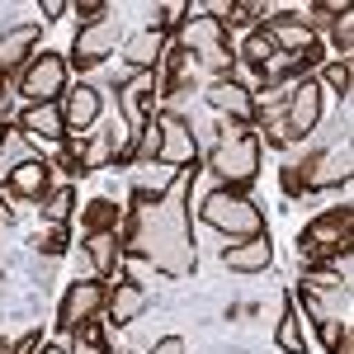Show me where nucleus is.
Here are the masks:
<instances>
[{"label":"nucleus","mask_w":354,"mask_h":354,"mask_svg":"<svg viewBox=\"0 0 354 354\" xmlns=\"http://www.w3.org/2000/svg\"><path fill=\"white\" fill-rule=\"evenodd\" d=\"M236 57H241V62L250 66V71H260V76H265V66H270V62H274L279 53H274V43L265 38V28H255V33L245 38V48H241Z\"/></svg>","instance_id":"c756f323"},{"label":"nucleus","mask_w":354,"mask_h":354,"mask_svg":"<svg viewBox=\"0 0 354 354\" xmlns=\"http://www.w3.org/2000/svg\"><path fill=\"white\" fill-rule=\"evenodd\" d=\"M298 255H302V265H335V270H350L354 208H330V213H322V218H312L298 232Z\"/></svg>","instance_id":"f03ea898"},{"label":"nucleus","mask_w":354,"mask_h":354,"mask_svg":"<svg viewBox=\"0 0 354 354\" xmlns=\"http://www.w3.org/2000/svg\"><path fill=\"white\" fill-rule=\"evenodd\" d=\"M5 345H10V340H5V335H0V354H5Z\"/></svg>","instance_id":"c03bdc74"},{"label":"nucleus","mask_w":354,"mask_h":354,"mask_svg":"<svg viewBox=\"0 0 354 354\" xmlns=\"http://www.w3.org/2000/svg\"><path fill=\"white\" fill-rule=\"evenodd\" d=\"M330 43H335V53H340L335 62H350V53H354V10L330 24Z\"/></svg>","instance_id":"f704fd0d"},{"label":"nucleus","mask_w":354,"mask_h":354,"mask_svg":"<svg viewBox=\"0 0 354 354\" xmlns=\"http://www.w3.org/2000/svg\"><path fill=\"white\" fill-rule=\"evenodd\" d=\"M5 222H15V203H10V194L0 189V227H5Z\"/></svg>","instance_id":"a19ab883"},{"label":"nucleus","mask_w":354,"mask_h":354,"mask_svg":"<svg viewBox=\"0 0 354 354\" xmlns=\"http://www.w3.org/2000/svg\"><path fill=\"white\" fill-rule=\"evenodd\" d=\"M198 180V165L180 170V185L156 203H128L123 218V265H151L165 279H189L198 270V245H194L189 218V189Z\"/></svg>","instance_id":"f257e3e1"},{"label":"nucleus","mask_w":354,"mask_h":354,"mask_svg":"<svg viewBox=\"0 0 354 354\" xmlns=\"http://www.w3.org/2000/svg\"><path fill=\"white\" fill-rule=\"evenodd\" d=\"M33 245H38L43 255H66V245H71V227H48L43 236H33Z\"/></svg>","instance_id":"c9c22d12"},{"label":"nucleus","mask_w":354,"mask_h":354,"mask_svg":"<svg viewBox=\"0 0 354 354\" xmlns=\"http://www.w3.org/2000/svg\"><path fill=\"white\" fill-rule=\"evenodd\" d=\"M62 170H66L71 180L90 175V165H85V142H81V137H66V142H62Z\"/></svg>","instance_id":"72a5a7b5"},{"label":"nucleus","mask_w":354,"mask_h":354,"mask_svg":"<svg viewBox=\"0 0 354 354\" xmlns=\"http://www.w3.org/2000/svg\"><path fill=\"white\" fill-rule=\"evenodd\" d=\"M274 345L283 354H307V335H302L298 298H293V293H283V312H279V326H274Z\"/></svg>","instance_id":"b1692460"},{"label":"nucleus","mask_w":354,"mask_h":354,"mask_svg":"<svg viewBox=\"0 0 354 354\" xmlns=\"http://www.w3.org/2000/svg\"><path fill=\"white\" fill-rule=\"evenodd\" d=\"M265 38L274 43V53H279V57H293V53H302L307 43H317L312 28H302L293 15H274V19H265Z\"/></svg>","instance_id":"5701e85b"},{"label":"nucleus","mask_w":354,"mask_h":354,"mask_svg":"<svg viewBox=\"0 0 354 354\" xmlns=\"http://www.w3.org/2000/svg\"><path fill=\"white\" fill-rule=\"evenodd\" d=\"M38 354H66V340H43V350Z\"/></svg>","instance_id":"79ce46f5"},{"label":"nucleus","mask_w":354,"mask_h":354,"mask_svg":"<svg viewBox=\"0 0 354 354\" xmlns=\"http://www.w3.org/2000/svg\"><path fill=\"white\" fill-rule=\"evenodd\" d=\"M208 165H213V175L222 180V189L245 194L255 185V175H260V137H255V128L250 123H222Z\"/></svg>","instance_id":"7ed1b4c3"},{"label":"nucleus","mask_w":354,"mask_h":354,"mask_svg":"<svg viewBox=\"0 0 354 354\" xmlns=\"http://www.w3.org/2000/svg\"><path fill=\"white\" fill-rule=\"evenodd\" d=\"M15 128H19L28 142H66L62 104H24V113L15 118Z\"/></svg>","instance_id":"dca6fc26"},{"label":"nucleus","mask_w":354,"mask_h":354,"mask_svg":"<svg viewBox=\"0 0 354 354\" xmlns=\"http://www.w3.org/2000/svg\"><path fill=\"white\" fill-rule=\"evenodd\" d=\"M66 15H76L81 24H95V19L113 15V5H104V0H76V5H66Z\"/></svg>","instance_id":"e433bc0d"},{"label":"nucleus","mask_w":354,"mask_h":354,"mask_svg":"<svg viewBox=\"0 0 354 354\" xmlns=\"http://www.w3.org/2000/svg\"><path fill=\"white\" fill-rule=\"evenodd\" d=\"M180 185V170L165 161H137L133 165V194H128V203H156L165 194Z\"/></svg>","instance_id":"2eb2a0df"},{"label":"nucleus","mask_w":354,"mask_h":354,"mask_svg":"<svg viewBox=\"0 0 354 354\" xmlns=\"http://www.w3.org/2000/svg\"><path fill=\"white\" fill-rule=\"evenodd\" d=\"M104 302H109V283L104 279H76L71 288H66V298L57 307V330H81L90 322H100L104 317Z\"/></svg>","instance_id":"9d476101"},{"label":"nucleus","mask_w":354,"mask_h":354,"mask_svg":"<svg viewBox=\"0 0 354 354\" xmlns=\"http://www.w3.org/2000/svg\"><path fill=\"white\" fill-rule=\"evenodd\" d=\"M5 95H10V85H5V76H0V104H5Z\"/></svg>","instance_id":"37998d69"},{"label":"nucleus","mask_w":354,"mask_h":354,"mask_svg":"<svg viewBox=\"0 0 354 354\" xmlns=\"http://www.w3.org/2000/svg\"><path fill=\"white\" fill-rule=\"evenodd\" d=\"M147 354H189V345H185V335H161Z\"/></svg>","instance_id":"58836bf2"},{"label":"nucleus","mask_w":354,"mask_h":354,"mask_svg":"<svg viewBox=\"0 0 354 354\" xmlns=\"http://www.w3.org/2000/svg\"><path fill=\"white\" fill-rule=\"evenodd\" d=\"M354 151L350 142L340 147H326V151H312L302 156L298 165H283V189L288 194H326V189H340L354 180Z\"/></svg>","instance_id":"39448f33"},{"label":"nucleus","mask_w":354,"mask_h":354,"mask_svg":"<svg viewBox=\"0 0 354 354\" xmlns=\"http://www.w3.org/2000/svg\"><path fill=\"white\" fill-rule=\"evenodd\" d=\"M85 255H90V265L95 274L104 279V283H118L123 279V236L118 232H95V236H85Z\"/></svg>","instance_id":"a211bd4d"},{"label":"nucleus","mask_w":354,"mask_h":354,"mask_svg":"<svg viewBox=\"0 0 354 354\" xmlns=\"http://www.w3.org/2000/svg\"><path fill=\"white\" fill-rule=\"evenodd\" d=\"M38 24H15L5 38H0V76H10V71H24L33 53H38Z\"/></svg>","instance_id":"aec40b11"},{"label":"nucleus","mask_w":354,"mask_h":354,"mask_svg":"<svg viewBox=\"0 0 354 354\" xmlns=\"http://www.w3.org/2000/svg\"><path fill=\"white\" fill-rule=\"evenodd\" d=\"M28 156H38V151H33V142H28L19 128H0V189H5L10 170H15V165H24Z\"/></svg>","instance_id":"a878e982"},{"label":"nucleus","mask_w":354,"mask_h":354,"mask_svg":"<svg viewBox=\"0 0 354 354\" xmlns=\"http://www.w3.org/2000/svg\"><path fill=\"white\" fill-rule=\"evenodd\" d=\"M118 43H123V28H118V19H113V15L95 19V24H81V28H76V38H71L66 66L90 71V66H100V62H104V57H109Z\"/></svg>","instance_id":"9b49d317"},{"label":"nucleus","mask_w":354,"mask_h":354,"mask_svg":"<svg viewBox=\"0 0 354 354\" xmlns=\"http://www.w3.org/2000/svg\"><path fill=\"white\" fill-rule=\"evenodd\" d=\"M123 218H128V208L123 203H109V198H90L81 208L85 236H95V232H123Z\"/></svg>","instance_id":"393cba45"},{"label":"nucleus","mask_w":354,"mask_h":354,"mask_svg":"<svg viewBox=\"0 0 354 354\" xmlns=\"http://www.w3.org/2000/svg\"><path fill=\"white\" fill-rule=\"evenodd\" d=\"M0 279H5V274H0Z\"/></svg>","instance_id":"a18cd8bd"},{"label":"nucleus","mask_w":354,"mask_h":354,"mask_svg":"<svg viewBox=\"0 0 354 354\" xmlns=\"http://www.w3.org/2000/svg\"><path fill=\"white\" fill-rule=\"evenodd\" d=\"M123 151V128H95V137L85 142V165H113V156Z\"/></svg>","instance_id":"cd10ccee"},{"label":"nucleus","mask_w":354,"mask_h":354,"mask_svg":"<svg viewBox=\"0 0 354 354\" xmlns=\"http://www.w3.org/2000/svg\"><path fill=\"white\" fill-rule=\"evenodd\" d=\"M322 90H335L340 100H350V85H354V71L350 62H322Z\"/></svg>","instance_id":"2f4dec72"},{"label":"nucleus","mask_w":354,"mask_h":354,"mask_svg":"<svg viewBox=\"0 0 354 354\" xmlns=\"http://www.w3.org/2000/svg\"><path fill=\"white\" fill-rule=\"evenodd\" d=\"M147 312V288L137 283V279H118V283H109V302H104V322H113V326H128V322H137Z\"/></svg>","instance_id":"6ab92c4d"},{"label":"nucleus","mask_w":354,"mask_h":354,"mask_svg":"<svg viewBox=\"0 0 354 354\" xmlns=\"http://www.w3.org/2000/svg\"><path fill=\"white\" fill-rule=\"evenodd\" d=\"M48 170H53V165L43 161V156H28L24 165L10 170L5 194H10V198H28V203H43V194L53 189V175H48Z\"/></svg>","instance_id":"f3484780"},{"label":"nucleus","mask_w":354,"mask_h":354,"mask_svg":"<svg viewBox=\"0 0 354 354\" xmlns=\"http://www.w3.org/2000/svg\"><path fill=\"white\" fill-rule=\"evenodd\" d=\"M203 100H208V104H213L227 123H250V128H255V90H245L241 81L218 76V81L203 90Z\"/></svg>","instance_id":"4468645a"},{"label":"nucleus","mask_w":354,"mask_h":354,"mask_svg":"<svg viewBox=\"0 0 354 354\" xmlns=\"http://www.w3.org/2000/svg\"><path fill=\"white\" fill-rule=\"evenodd\" d=\"M38 15H43V19H62V15H66V0H43Z\"/></svg>","instance_id":"ea45409f"},{"label":"nucleus","mask_w":354,"mask_h":354,"mask_svg":"<svg viewBox=\"0 0 354 354\" xmlns=\"http://www.w3.org/2000/svg\"><path fill=\"white\" fill-rule=\"evenodd\" d=\"M38 350H43V335H38V330H28V335H19V340L5 345V354H38Z\"/></svg>","instance_id":"4c0bfd02"},{"label":"nucleus","mask_w":354,"mask_h":354,"mask_svg":"<svg viewBox=\"0 0 354 354\" xmlns=\"http://www.w3.org/2000/svg\"><path fill=\"white\" fill-rule=\"evenodd\" d=\"M165 48H170V33L151 24V28H142V33H133V38L123 43V57H128L133 71H156L161 57H165Z\"/></svg>","instance_id":"412c9836"},{"label":"nucleus","mask_w":354,"mask_h":354,"mask_svg":"<svg viewBox=\"0 0 354 354\" xmlns=\"http://www.w3.org/2000/svg\"><path fill=\"white\" fill-rule=\"evenodd\" d=\"M270 15V5H260V0H232V10H227V28L241 24V28H260V19Z\"/></svg>","instance_id":"473e14b6"},{"label":"nucleus","mask_w":354,"mask_h":354,"mask_svg":"<svg viewBox=\"0 0 354 354\" xmlns=\"http://www.w3.org/2000/svg\"><path fill=\"white\" fill-rule=\"evenodd\" d=\"M198 218L208 222L213 232H222L227 241H250V236H270V222L260 213V203L250 194L236 189H213L198 203Z\"/></svg>","instance_id":"20e7f679"},{"label":"nucleus","mask_w":354,"mask_h":354,"mask_svg":"<svg viewBox=\"0 0 354 354\" xmlns=\"http://www.w3.org/2000/svg\"><path fill=\"white\" fill-rule=\"evenodd\" d=\"M151 161H165L175 170H189L198 165V137H194V123L175 109L156 113V156Z\"/></svg>","instance_id":"6e6552de"},{"label":"nucleus","mask_w":354,"mask_h":354,"mask_svg":"<svg viewBox=\"0 0 354 354\" xmlns=\"http://www.w3.org/2000/svg\"><path fill=\"white\" fill-rule=\"evenodd\" d=\"M222 265L236 274H265L274 265V245L270 236H250V241H232L222 250Z\"/></svg>","instance_id":"4be33fe9"},{"label":"nucleus","mask_w":354,"mask_h":354,"mask_svg":"<svg viewBox=\"0 0 354 354\" xmlns=\"http://www.w3.org/2000/svg\"><path fill=\"white\" fill-rule=\"evenodd\" d=\"M104 322V317H100ZM100 322H90V326H81L71 340H66V354H109V345H104V330H100Z\"/></svg>","instance_id":"7c9ffc66"},{"label":"nucleus","mask_w":354,"mask_h":354,"mask_svg":"<svg viewBox=\"0 0 354 354\" xmlns=\"http://www.w3.org/2000/svg\"><path fill=\"white\" fill-rule=\"evenodd\" d=\"M350 279L345 270H335V265H302V288H312V293H340Z\"/></svg>","instance_id":"c85d7f7f"},{"label":"nucleus","mask_w":354,"mask_h":354,"mask_svg":"<svg viewBox=\"0 0 354 354\" xmlns=\"http://www.w3.org/2000/svg\"><path fill=\"white\" fill-rule=\"evenodd\" d=\"M100 113H104V95H100V85L76 81L71 90H66V95H62V118H66V137H85V133H95Z\"/></svg>","instance_id":"ddd939ff"},{"label":"nucleus","mask_w":354,"mask_h":354,"mask_svg":"<svg viewBox=\"0 0 354 354\" xmlns=\"http://www.w3.org/2000/svg\"><path fill=\"white\" fill-rule=\"evenodd\" d=\"M156 71H128L118 81V118H123V133L133 137L142 133L151 118H156Z\"/></svg>","instance_id":"1a4fd4ad"},{"label":"nucleus","mask_w":354,"mask_h":354,"mask_svg":"<svg viewBox=\"0 0 354 354\" xmlns=\"http://www.w3.org/2000/svg\"><path fill=\"white\" fill-rule=\"evenodd\" d=\"M66 90H71V66L62 53H33V62L19 71V95L28 104H62Z\"/></svg>","instance_id":"0eeeda50"},{"label":"nucleus","mask_w":354,"mask_h":354,"mask_svg":"<svg viewBox=\"0 0 354 354\" xmlns=\"http://www.w3.org/2000/svg\"><path fill=\"white\" fill-rule=\"evenodd\" d=\"M175 43L194 53L208 71H218V76H232V66H236V48H232V38H227V24L222 19H208V15H185L180 28H175Z\"/></svg>","instance_id":"423d86ee"},{"label":"nucleus","mask_w":354,"mask_h":354,"mask_svg":"<svg viewBox=\"0 0 354 354\" xmlns=\"http://www.w3.org/2000/svg\"><path fill=\"white\" fill-rule=\"evenodd\" d=\"M43 218H48V227H71V218H76V185H57V189L43 194Z\"/></svg>","instance_id":"bb28decb"},{"label":"nucleus","mask_w":354,"mask_h":354,"mask_svg":"<svg viewBox=\"0 0 354 354\" xmlns=\"http://www.w3.org/2000/svg\"><path fill=\"white\" fill-rule=\"evenodd\" d=\"M283 128H288V142H302V137L317 133V123H322V85L312 81V76H302V81L288 85V95H283Z\"/></svg>","instance_id":"f8f14e48"}]
</instances>
